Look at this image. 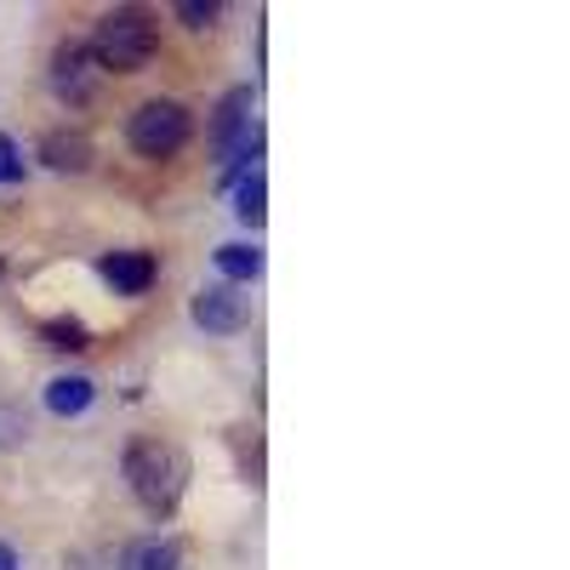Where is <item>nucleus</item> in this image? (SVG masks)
<instances>
[{
	"label": "nucleus",
	"mask_w": 570,
	"mask_h": 570,
	"mask_svg": "<svg viewBox=\"0 0 570 570\" xmlns=\"http://www.w3.org/2000/svg\"><path fill=\"white\" fill-rule=\"evenodd\" d=\"M126 480H131V497L149 513H171L183 497V480H188V462L171 440H131L126 445Z\"/></svg>",
	"instance_id": "obj_1"
},
{
	"label": "nucleus",
	"mask_w": 570,
	"mask_h": 570,
	"mask_svg": "<svg viewBox=\"0 0 570 570\" xmlns=\"http://www.w3.org/2000/svg\"><path fill=\"white\" fill-rule=\"evenodd\" d=\"M91 63L98 69H115V75H137L160 52V29L142 18V12H109L98 18V35H91Z\"/></svg>",
	"instance_id": "obj_2"
},
{
	"label": "nucleus",
	"mask_w": 570,
	"mask_h": 570,
	"mask_svg": "<svg viewBox=\"0 0 570 570\" xmlns=\"http://www.w3.org/2000/svg\"><path fill=\"white\" fill-rule=\"evenodd\" d=\"M126 137H131V149L142 160H166V155H177L183 142H188V109L177 98H149V104L131 115Z\"/></svg>",
	"instance_id": "obj_3"
},
{
	"label": "nucleus",
	"mask_w": 570,
	"mask_h": 570,
	"mask_svg": "<svg viewBox=\"0 0 570 570\" xmlns=\"http://www.w3.org/2000/svg\"><path fill=\"white\" fill-rule=\"evenodd\" d=\"M98 80H104V69L91 63V52H86L80 40H63L58 52H52V86H58L63 104H91Z\"/></svg>",
	"instance_id": "obj_4"
},
{
	"label": "nucleus",
	"mask_w": 570,
	"mask_h": 570,
	"mask_svg": "<svg viewBox=\"0 0 570 570\" xmlns=\"http://www.w3.org/2000/svg\"><path fill=\"white\" fill-rule=\"evenodd\" d=\"M195 325L200 331H212V337H234V331H240L246 320H252V303L234 292V285H206V292L195 297Z\"/></svg>",
	"instance_id": "obj_5"
},
{
	"label": "nucleus",
	"mask_w": 570,
	"mask_h": 570,
	"mask_svg": "<svg viewBox=\"0 0 570 570\" xmlns=\"http://www.w3.org/2000/svg\"><path fill=\"white\" fill-rule=\"evenodd\" d=\"M252 91L240 86V91H228L223 98V115H217V142H223V155L228 160H240L246 149H257V126H252Z\"/></svg>",
	"instance_id": "obj_6"
},
{
	"label": "nucleus",
	"mask_w": 570,
	"mask_h": 570,
	"mask_svg": "<svg viewBox=\"0 0 570 570\" xmlns=\"http://www.w3.org/2000/svg\"><path fill=\"white\" fill-rule=\"evenodd\" d=\"M91 160H98V149H91V137H86V131L58 126V131H46V137H40V166L80 177V171H91Z\"/></svg>",
	"instance_id": "obj_7"
},
{
	"label": "nucleus",
	"mask_w": 570,
	"mask_h": 570,
	"mask_svg": "<svg viewBox=\"0 0 570 570\" xmlns=\"http://www.w3.org/2000/svg\"><path fill=\"white\" fill-rule=\"evenodd\" d=\"M155 274H160V263L149 252H109L104 257V279L115 285L120 297H142L155 285Z\"/></svg>",
	"instance_id": "obj_8"
},
{
	"label": "nucleus",
	"mask_w": 570,
	"mask_h": 570,
	"mask_svg": "<svg viewBox=\"0 0 570 570\" xmlns=\"http://www.w3.org/2000/svg\"><path fill=\"white\" fill-rule=\"evenodd\" d=\"M91 394H98L91 376H52V383H46V405H52L58 416H80L91 405Z\"/></svg>",
	"instance_id": "obj_9"
},
{
	"label": "nucleus",
	"mask_w": 570,
	"mask_h": 570,
	"mask_svg": "<svg viewBox=\"0 0 570 570\" xmlns=\"http://www.w3.org/2000/svg\"><path fill=\"white\" fill-rule=\"evenodd\" d=\"M120 570H183V553H177L171 542L149 537V542H131V548H126Z\"/></svg>",
	"instance_id": "obj_10"
},
{
	"label": "nucleus",
	"mask_w": 570,
	"mask_h": 570,
	"mask_svg": "<svg viewBox=\"0 0 570 570\" xmlns=\"http://www.w3.org/2000/svg\"><path fill=\"white\" fill-rule=\"evenodd\" d=\"M217 268H223L228 279H257V274H263V252H257V246H240V240L217 246Z\"/></svg>",
	"instance_id": "obj_11"
},
{
	"label": "nucleus",
	"mask_w": 570,
	"mask_h": 570,
	"mask_svg": "<svg viewBox=\"0 0 570 570\" xmlns=\"http://www.w3.org/2000/svg\"><path fill=\"white\" fill-rule=\"evenodd\" d=\"M40 337H46V348H63V354L91 348V331H86L80 320H46V325H40Z\"/></svg>",
	"instance_id": "obj_12"
},
{
	"label": "nucleus",
	"mask_w": 570,
	"mask_h": 570,
	"mask_svg": "<svg viewBox=\"0 0 570 570\" xmlns=\"http://www.w3.org/2000/svg\"><path fill=\"white\" fill-rule=\"evenodd\" d=\"M23 440H29V411L0 400V445H23Z\"/></svg>",
	"instance_id": "obj_13"
},
{
	"label": "nucleus",
	"mask_w": 570,
	"mask_h": 570,
	"mask_svg": "<svg viewBox=\"0 0 570 570\" xmlns=\"http://www.w3.org/2000/svg\"><path fill=\"white\" fill-rule=\"evenodd\" d=\"M263 195H268V188H263V177L252 171L246 188H240V206H234V212H240V223H263Z\"/></svg>",
	"instance_id": "obj_14"
},
{
	"label": "nucleus",
	"mask_w": 570,
	"mask_h": 570,
	"mask_svg": "<svg viewBox=\"0 0 570 570\" xmlns=\"http://www.w3.org/2000/svg\"><path fill=\"white\" fill-rule=\"evenodd\" d=\"M177 18H183L188 29H206V23L217 18V7H212V0H206V7H200V0H183V7H177Z\"/></svg>",
	"instance_id": "obj_15"
},
{
	"label": "nucleus",
	"mask_w": 570,
	"mask_h": 570,
	"mask_svg": "<svg viewBox=\"0 0 570 570\" xmlns=\"http://www.w3.org/2000/svg\"><path fill=\"white\" fill-rule=\"evenodd\" d=\"M23 171V160H18V142L12 137H0V183H12Z\"/></svg>",
	"instance_id": "obj_16"
},
{
	"label": "nucleus",
	"mask_w": 570,
	"mask_h": 570,
	"mask_svg": "<svg viewBox=\"0 0 570 570\" xmlns=\"http://www.w3.org/2000/svg\"><path fill=\"white\" fill-rule=\"evenodd\" d=\"M0 570H18V553H12L7 542H0Z\"/></svg>",
	"instance_id": "obj_17"
},
{
	"label": "nucleus",
	"mask_w": 570,
	"mask_h": 570,
	"mask_svg": "<svg viewBox=\"0 0 570 570\" xmlns=\"http://www.w3.org/2000/svg\"><path fill=\"white\" fill-rule=\"evenodd\" d=\"M0 274H7V263H0Z\"/></svg>",
	"instance_id": "obj_18"
}]
</instances>
